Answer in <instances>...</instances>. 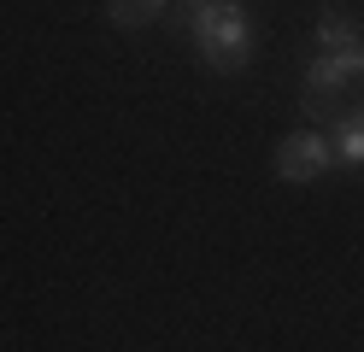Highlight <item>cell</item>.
Segmentation results:
<instances>
[{"mask_svg": "<svg viewBox=\"0 0 364 352\" xmlns=\"http://www.w3.org/2000/svg\"><path fill=\"white\" fill-rule=\"evenodd\" d=\"M353 77H364V47L317 53V65L306 70V117H311V124H335V117H341V100H347Z\"/></svg>", "mask_w": 364, "mask_h": 352, "instance_id": "7a4b0ae2", "label": "cell"}, {"mask_svg": "<svg viewBox=\"0 0 364 352\" xmlns=\"http://www.w3.org/2000/svg\"><path fill=\"white\" fill-rule=\"evenodd\" d=\"M347 47H364V30L347 12H323L317 18V53H347Z\"/></svg>", "mask_w": 364, "mask_h": 352, "instance_id": "277c9868", "label": "cell"}, {"mask_svg": "<svg viewBox=\"0 0 364 352\" xmlns=\"http://www.w3.org/2000/svg\"><path fill=\"white\" fill-rule=\"evenodd\" d=\"M329 147H335V159H341V164H353V171L364 164V106H353L347 117H341V129H335Z\"/></svg>", "mask_w": 364, "mask_h": 352, "instance_id": "5b68a950", "label": "cell"}, {"mask_svg": "<svg viewBox=\"0 0 364 352\" xmlns=\"http://www.w3.org/2000/svg\"><path fill=\"white\" fill-rule=\"evenodd\" d=\"M188 36L212 70H247L253 59V23L241 0H188Z\"/></svg>", "mask_w": 364, "mask_h": 352, "instance_id": "6da1fadb", "label": "cell"}, {"mask_svg": "<svg viewBox=\"0 0 364 352\" xmlns=\"http://www.w3.org/2000/svg\"><path fill=\"white\" fill-rule=\"evenodd\" d=\"M165 12V0H106V18L118 23V30H141Z\"/></svg>", "mask_w": 364, "mask_h": 352, "instance_id": "8992f818", "label": "cell"}, {"mask_svg": "<svg viewBox=\"0 0 364 352\" xmlns=\"http://www.w3.org/2000/svg\"><path fill=\"white\" fill-rule=\"evenodd\" d=\"M329 164H335V147L323 135H288L277 147V176L282 182H317Z\"/></svg>", "mask_w": 364, "mask_h": 352, "instance_id": "3957f363", "label": "cell"}]
</instances>
